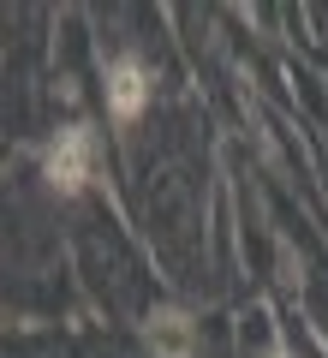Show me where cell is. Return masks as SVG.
I'll return each instance as SVG.
<instances>
[{
	"label": "cell",
	"mask_w": 328,
	"mask_h": 358,
	"mask_svg": "<svg viewBox=\"0 0 328 358\" xmlns=\"http://www.w3.org/2000/svg\"><path fill=\"white\" fill-rule=\"evenodd\" d=\"M143 102H150V84H143V66L138 60H120L114 78H108V108H114L120 120H138Z\"/></svg>",
	"instance_id": "cell-2"
},
{
	"label": "cell",
	"mask_w": 328,
	"mask_h": 358,
	"mask_svg": "<svg viewBox=\"0 0 328 358\" xmlns=\"http://www.w3.org/2000/svg\"><path fill=\"white\" fill-rule=\"evenodd\" d=\"M150 346H155V358H191V322L179 310H162L150 322Z\"/></svg>",
	"instance_id": "cell-3"
},
{
	"label": "cell",
	"mask_w": 328,
	"mask_h": 358,
	"mask_svg": "<svg viewBox=\"0 0 328 358\" xmlns=\"http://www.w3.org/2000/svg\"><path fill=\"white\" fill-rule=\"evenodd\" d=\"M48 179L54 185H66V192H78L90 179V131H60L54 138V150H48Z\"/></svg>",
	"instance_id": "cell-1"
}]
</instances>
